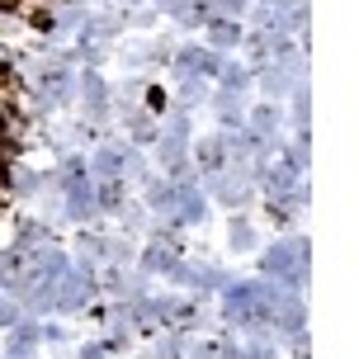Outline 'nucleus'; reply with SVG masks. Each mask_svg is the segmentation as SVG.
Returning <instances> with one entry per match:
<instances>
[{"label":"nucleus","mask_w":359,"mask_h":359,"mask_svg":"<svg viewBox=\"0 0 359 359\" xmlns=\"http://www.w3.org/2000/svg\"><path fill=\"white\" fill-rule=\"evenodd\" d=\"M90 293H95V284H90L86 269H67L62 279H53V284H48V298H53L57 312H76V307H86Z\"/></svg>","instance_id":"obj_1"},{"label":"nucleus","mask_w":359,"mask_h":359,"mask_svg":"<svg viewBox=\"0 0 359 359\" xmlns=\"http://www.w3.org/2000/svg\"><path fill=\"white\" fill-rule=\"evenodd\" d=\"M180 72H189V76H217V72H222V57L203 53V48H180Z\"/></svg>","instance_id":"obj_2"},{"label":"nucleus","mask_w":359,"mask_h":359,"mask_svg":"<svg viewBox=\"0 0 359 359\" xmlns=\"http://www.w3.org/2000/svg\"><path fill=\"white\" fill-rule=\"evenodd\" d=\"M128 161H133V156H128L123 147H100V151H95V175L100 180H118L128 170Z\"/></svg>","instance_id":"obj_3"},{"label":"nucleus","mask_w":359,"mask_h":359,"mask_svg":"<svg viewBox=\"0 0 359 359\" xmlns=\"http://www.w3.org/2000/svg\"><path fill=\"white\" fill-rule=\"evenodd\" d=\"M38 86H43V95H48L53 104H62V100H72V72H67V67H48Z\"/></svg>","instance_id":"obj_4"},{"label":"nucleus","mask_w":359,"mask_h":359,"mask_svg":"<svg viewBox=\"0 0 359 359\" xmlns=\"http://www.w3.org/2000/svg\"><path fill=\"white\" fill-rule=\"evenodd\" d=\"M222 165H227V147H222V137H208V142H198V170H208V175H222Z\"/></svg>","instance_id":"obj_5"},{"label":"nucleus","mask_w":359,"mask_h":359,"mask_svg":"<svg viewBox=\"0 0 359 359\" xmlns=\"http://www.w3.org/2000/svg\"><path fill=\"white\" fill-rule=\"evenodd\" d=\"M208 43L213 48H236L241 43V24L236 19H208Z\"/></svg>","instance_id":"obj_6"},{"label":"nucleus","mask_w":359,"mask_h":359,"mask_svg":"<svg viewBox=\"0 0 359 359\" xmlns=\"http://www.w3.org/2000/svg\"><path fill=\"white\" fill-rule=\"evenodd\" d=\"M213 189H217V198H222V203H246V194H251L241 175H213Z\"/></svg>","instance_id":"obj_7"},{"label":"nucleus","mask_w":359,"mask_h":359,"mask_svg":"<svg viewBox=\"0 0 359 359\" xmlns=\"http://www.w3.org/2000/svg\"><path fill=\"white\" fill-rule=\"evenodd\" d=\"M251 128H255V137H269V133L279 128V109H274V104H260L251 114Z\"/></svg>","instance_id":"obj_8"},{"label":"nucleus","mask_w":359,"mask_h":359,"mask_svg":"<svg viewBox=\"0 0 359 359\" xmlns=\"http://www.w3.org/2000/svg\"><path fill=\"white\" fill-rule=\"evenodd\" d=\"M142 269H175V251H170L165 241H156V246L142 255Z\"/></svg>","instance_id":"obj_9"},{"label":"nucleus","mask_w":359,"mask_h":359,"mask_svg":"<svg viewBox=\"0 0 359 359\" xmlns=\"http://www.w3.org/2000/svg\"><path fill=\"white\" fill-rule=\"evenodd\" d=\"M19 265H24V255H19V251H0V288H15Z\"/></svg>","instance_id":"obj_10"},{"label":"nucleus","mask_w":359,"mask_h":359,"mask_svg":"<svg viewBox=\"0 0 359 359\" xmlns=\"http://www.w3.org/2000/svg\"><path fill=\"white\" fill-rule=\"evenodd\" d=\"M123 203V184L118 180H104L100 189H95V208H118Z\"/></svg>","instance_id":"obj_11"},{"label":"nucleus","mask_w":359,"mask_h":359,"mask_svg":"<svg viewBox=\"0 0 359 359\" xmlns=\"http://www.w3.org/2000/svg\"><path fill=\"white\" fill-rule=\"evenodd\" d=\"M86 100H90V114H104V81L95 72H86Z\"/></svg>","instance_id":"obj_12"},{"label":"nucleus","mask_w":359,"mask_h":359,"mask_svg":"<svg viewBox=\"0 0 359 359\" xmlns=\"http://www.w3.org/2000/svg\"><path fill=\"white\" fill-rule=\"evenodd\" d=\"M213 19H241L246 15V0H208Z\"/></svg>","instance_id":"obj_13"},{"label":"nucleus","mask_w":359,"mask_h":359,"mask_svg":"<svg viewBox=\"0 0 359 359\" xmlns=\"http://www.w3.org/2000/svg\"><path fill=\"white\" fill-rule=\"evenodd\" d=\"M38 336H43V331H38L34 322H29V326H19V331H15V341H10V355H24V350H34Z\"/></svg>","instance_id":"obj_14"},{"label":"nucleus","mask_w":359,"mask_h":359,"mask_svg":"<svg viewBox=\"0 0 359 359\" xmlns=\"http://www.w3.org/2000/svg\"><path fill=\"white\" fill-rule=\"evenodd\" d=\"M232 246H236V251L251 246V222H246V217H236V222H232Z\"/></svg>","instance_id":"obj_15"},{"label":"nucleus","mask_w":359,"mask_h":359,"mask_svg":"<svg viewBox=\"0 0 359 359\" xmlns=\"http://www.w3.org/2000/svg\"><path fill=\"white\" fill-rule=\"evenodd\" d=\"M15 322H19V303L0 298V326H15Z\"/></svg>","instance_id":"obj_16"},{"label":"nucleus","mask_w":359,"mask_h":359,"mask_svg":"<svg viewBox=\"0 0 359 359\" xmlns=\"http://www.w3.org/2000/svg\"><path fill=\"white\" fill-rule=\"evenodd\" d=\"M19 10V0H0V15H15Z\"/></svg>","instance_id":"obj_17"},{"label":"nucleus","mask_w":359,"mask_h":359,"mask_svg":"<svg viewBox=\"0 0 359 359\" xmlns=\"http://www.w3.org/2000/svg\"><path fill=\"white\" fill-rule=\"evenodd\" d=\"M86 359H104V350H100V345H90V350H86Z\"/></svg>","instance_id":"obj_18"}]
</instances>
